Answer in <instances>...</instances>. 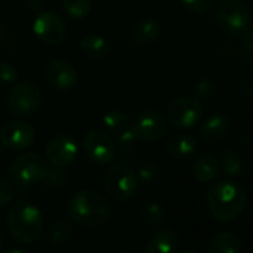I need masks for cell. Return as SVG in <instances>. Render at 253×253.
<instances>
[{
  "label": "cell",
  "mask_w": 253,
  "mask_h": 253,
  "mask_svg": "<svg viewBox=\"0 0 253 253\" xmlns=\"http://www.w3.org/2000/svg\"><path fill=\"white\" fill-rule=\"evenodd\" d=\"M169 122L166 115L158 110H145L139 113L130 124V130L137 140L157 142L167 133Z\"/></svg>",
  "instance_id": "obj_11"
},
{
  "label": "cell",
  "mask_w": 253,
  "mask_h": 253,
  "mask_svg": "<svg viewBox=\"0 0 253 253\" xmlns=\"http://www.w3.org/2000/svg\"><path fill=\"white\" fill-rule=\"evenodd\" d=\"M45 78L52 88L58 91H66L76 85L78 73L75 66L70 64L67 60L57 58L48 63L45 69Z\"/></svg>",
  "instance_id": "obj_14"
},
{
  "label": "cell",
  "mask_w": 253,
  "mask_h": 253,
  "mask_svg": "<svg viewBox=\"0 0 253 253\" xmlns=\"http://www.w3.org/2000/svg\"><path fill=\"white\" fill-rule=\"evenodd\" d=\"M229 128L231 121L225 113H213L203 122L200 128V136L206 143L216 145L226 137Z\"/></svg>",
  "instance_id": "obj_15"
},
{
  "label": "cell",
  "mask_w": 253,
  "mask_h": 253,
  "mask_svg": "<svg viewBox=\"0 0 253 253\" xmlns=\"http://www.w3.org/2000/svg\"><path fill=\"white\" fill-rule=\"evenodd\" d=\"M18 79V70L9 61H0V86L14 85Z\"/></svg>",
  "instance_id": "obj_30"
},
{
  "label": "cell",
  "mask_w": 253,
  "mask_h": 253,
  "mask_svg": "<svg viewBox=\"0 0 253 253\" xmlns=\"http://www.w3.org/2000/svg\"><path fill=\"white\" fill-rule=\"evenodd\" d=\"M2 246H3V237L0 235V249H2Z\"/></svg>",
  "instance_id": "obj_39"
},
{
  "label": "cell",
  "mask_w": 253,
  "mask_h": 253,
  "mask_svg": "<svg viewBox=\"0 0 253 253\" xmlns=\"http://www.w3.org/2000/svg\"><path fill=\"white\" fill-rule=\"evenodd\" d=\"M136 174H137V179H139L140 185L142 183L143 185H148V183H151L157 177L158 167H157V164L154 161H145L143 164H140V167L136 171Z\"/></svg>",
  "instance_id": "obj_31"
},
{
  "label": "cell",
  "mask_w": 253,
  "mask_h": 253,
  "mask_svg": "<svg viewBox=\"0 0 253 253\" xmlns=\"http://www.w3.org/2000/svg\"><path fill=\"white\" fill-rule=\"evenodd\" d=\"M41 100L42 94L39 86L32 81H24L11 88L6 97V106L14 116L29 118L38 112L41 107Z\"/></svg>",
  "instance_id": "obj_7"
},
{
  "label": "cell",
  "mask_w": 253,
  "mask_h": 253,
  "mask_svg": "<svg viewBox=\"0 0 253 253\" xmlns=\"http://www.w3.org/2000/svg\"><path fill=\"white\" fill-rule=\"evenodd\" d=\"M26 3H27V8L35 14H39V12L43 11V2H42V0H27Z\"/></svg>",
  "instance_id": "obj_35"
},
{
  "label": "cell",
  "mask_w": 253,
  "mask_h": 253,
  "mask_svg": "<svg viewBox=\"0 0 253 253\" xmlns=\"http://www.w3.org/2000/svg\"><path fill=\"white\" fill-rule=\"evenodd\" d=\"M5 33H6V30H5L3 24H2V23H0V41H2V39L5 38Z\"/></svg>",
  "instance_id": "obj_37"
},
{
  "label": "cell",
  "mask_w": 253,
  "mask_h": 253,
  "mask_svg": "<svg viewBox=\"0 0 253 253\" xmlns=\"http://www.w3.org/2000/svg\"><path fill=\"white\" fill-rule=\"evenodd\" d=\"M79 51L88 60L101 61V60H106L110 55L112 46L100 35H86L79 42Z\"/></svg>",
  "instance_id": "obj_19"
},
{
  "label": "cell",
  "mask_w": 253,
  "mask_h": 253,
  "mask_svg": "<svg viewBox=\"0 0 253 253\" xmlns=\"http://www.w3.org/2000/svg\"><path fill=\"white\" fill-rule=\"evenodd\" d=\"M214 23L226 35L237 36L250 24V9L241 0H220L214 9Z\"/></svg>",
  "instance_id": "obj_6"
},
{
  "label": "cell",
  "mask_w": 253,
  "mask_h": 253,
  "mask_svg": "<svg viewBox=\"0 0 253 253\" xmlns=\"http://www.w3.org/2000/svg\"><path fill=\"white\" fill-rule=\"evenodd\" d=\"M78 143L73 137L67 134H58L54 139H51L45 148V157L46 161L51 166L66 169L72 166L78 157Z\"/></svg>",
  "instance_id": "obj_13"
},
{
  "label": "cell",
  "mask_w": 253,
  "mask_h": 253,
  "mask_svg": "<svg viewBox=\"0 0 253 253\" xmlns=\"http://www.w3.org/2000/svg\"><path fill=\"white\" fill-rule=\"evenodd\" d=\"M70 219L84 226H100L110 217V204L104 195L92 189H82L72 195L67 203Z\"/></svg>",
  "instance_id": "obj_2"
},
{
  "label": "cell",
  "mask_w": 253,
  "mask_h": 253,
  "mask_svg": "<svg viewBox=\"0 0 253 253\" xmlns=\"http://www.w3.org/2000/svg\"><path fill=\"white\" fill-rule=\"evenodd\" d=\"M75 234V228L69 220H55L51 226H49V232H48V240L54 244V246H61L66 244Z\"/></svg>",
  "instance_id": "obj_25"
},
{
  "label": "cell",
  "mask_w": 253,
  "mask_h": 253,
  "mask_svg": "<svg viewBox=\"0 0 253 253\" xmlns=\"http://www.w3.org/2000/svg\"><path fill=\"white\" fill-rule=\"evenodd\" d=\"M240 43L246 51H252L253 52V26H247L240 35Z\"/></svg>",
  "instance_id": "obj_34"
},
{
  "label": "cell",
  "mask_w": 253,
  "mask_h": 253,
  "mask_svg": "<svg viewBox=\"0 0 253 253\" xmlns=\"http://www.w3.org/2000/svg\"><path fill=\"white\" fill-rule=\"evenodd\" d=\"M64 12L73 20H84L92 9L91 0H63Z\"/></svg>",
  "instance_id": "obj_27"
},
{
  "label": "cell",
  "mask_w": 253,
  "mask_h": 253,
  "mask_svg": "<svg viewBox=\"0 0 253 253\" xmlns=\"http://www.w3.org/2000/svg\"><path fill=\"white\" fill-rule=\"evenodd\" d=\"M6 223L11 237L21 244L38 241L45 229V217L41 209L30 201L14 204L8 213Z\"/></svg>",
  "instance_id": "obj_3"
},
{
  "label": "cell",
  "mask_w": 253,
  "mask_h": 253,
  "mask_svg": "<svg viewBox=\"0 0 253 253\" xmlns=\"http://www.w3.org/2000/svg\"><path fill=\"white\" fill-rule=\"evenodd\" d=\"M197 149V140L189 133H177L169 139L166 145V151L169 157L174 160H186Z\"/></svg>",
  "instance_id": "obj_21"
},
{
  "label": "cell",
  "mask_w": 253,
  "mask_h": 253,
  "mask_svg": "<svg viewBox=\"0 0 253 253\" xmlns=\"http://www.w3.org/2000/svg\"><path fill=\"white\" fill-rule=\"evenodd\" d=\"M113 140H115V158H118L121 164L128 166L130 163H134L137 160L139 155L137 139L130 128L118 134L116 139Z\"/></svg>",
  "instance_id": "obj_20"
},
{
  "label": "cell",
  "mask_w": 253,
  "mask_h": 253,
  "mask_svg": "<svg viewBox=\"0 0 253 253\" xmlns=\"http://www.w3.org/2000/svg\"><path fill=\"white\" fill-rule=\"evenodd\" d=\"M0 157H2V145H0Z\"/></svg>",
  "instance_id": "obj_40"
},
{
  "label": "cell",
  "mask_w": 253,
  "mask_h": 253,
  "mask_svg": "<svg viewBox=\"0 0 253 253\" xmlns=\"http://www.w3.org/2000/svg\"><path fill=\"white\" fill-rule=\"evenodd\" d=\"M3 253H29V252H26L24 249H20V247H14V249H6Z\"/></svg>",
  "instance_id": "obj_36"
},
{
  "label": "cell",
  "mask_w": 253,
  "mask_h": 253,
  "mask_svg": "<svg viewBox=\"0 0 253 253\" xmlns=\"http://www.w3.org/2000/svg\"><path fill=\"white\" fill-rule=\"evenodd\" d=\"M207 253H241V241L234 232H219L210 241Z\"/></svg>",
  "instance_id": "obj_24"
},
{
  "label": "cell",
  "mask_w": 253,
  "mask_h": 253,
  "mask_svg": "<svg viewBox=\"0 0 253 253\" xmlns=\"http://www.w3.org/2000/svg\"><path fill=\"white\" fill-rule=\"evenodd\" d=\"M86 160L95 166H107L115 160V140L104 130H91L82 142Z\"/></svg>",
  "instance_id": "obj_10"
},
{
  "label": "cell",
  "mask_w": 253,
  "mask_h": 253,
  "mask_svg": "<svg viewBox=\"0 0 253 253\" xmlns=\"http://www.w3.org/2000/svg\"><path fill=\"white\" fill-rule=\"evenodd\" d=\"M219 164L220 171L229 177H238L246 171V164L243 158L231 148H225L219 154Z\"/></svg>",
  "instance_id": "obj_23"
},
{
  "label": "cell",
  "mask_w": 253,
  "mask_h": 253,
  "mask_svg": "<svg viewBox=\"0 0 253 253\" xmlns=\"http://www.w3.org/2000/svg\"><path fill=\"white\" fill-rule=\"evenodd\" d=\"M42 183L49 189H60L67 183V173L61 167L51 166L42 180Z\"/></svg>",
  "instance_id": "obj_28"
},
{
  "label": "cell",
  "mask_w": 253,
  "mask_h": 253,
  "mask_svg": "<svg viewBox=\"0 0 253 253\" xmlns=\"http://www.w3.org/2000/svg\"><path fill=\"white\" fill-rule=\"evenodd\" d=\"M161 36V26L157 20L145 18L137 21L131 32V41L139 48H148L154 45Z\"/></svg>",
  "instance_id": "obj_18"
},
{
  "label": "cell",
  "mask_w": 253,
  "mask_h": 253,
  "mask_svg": "<svg viewBox=\"0 0 253 253\" xmlns=\"http://www.w3.org/2000/svg\"><path fill=\"white\" fill-rule=\"evenodd\" d=\"M140 216H142V220L148 226H160L166 219V211L160 203L148 201L142 206Z\"/></svg>",
  "instance_id": "obj_26"
},
{
  "label": "cell",
  "mask_w": 253,
  "mask_h": 253,
  "mask_svg": "<svg viewBox=\"0 0 253 253\" xmlns=\"http://www.w3.org/2000/svg\"><path fill=\"white\" fill-rule=\"evenodd\" d=\"M192 174L200 183H210L216 180L220 174L219 158L213 154H201L195 158L192 164Z\"/></svg>",
  "instance_id": "obj_17"
},
{
  "label": "cell",
  "mask_w": 253,
  "mask_h": 253,
  "mask_svg": "<svg viewBox=\"0 0 253 253\" xmlns=\"http://www.w3.org/2000/svg\"><path fill=\"white\" fill-rule=\"evenodd\" d=\"M14 186L3 177H0V207H6L14 201Z\"/></svg>",
  "instance_id": "obj_33"
},
{
  "label": "cell",
  "mask_w": 253,
  "mask_h": 253,
  "mask_svg": "<svg viewBox=\"0 0 253 253\" xmlns=\"http://www.w3.org/2000/svg\"><path fill=\"white\" fill-rule=\"evenodd\" d=\"M166 118L177 130L192 128L203 118V104L195 97H179L169 104Z\"/></svg>",
  "instance_id": "obj_8"
},
{
  "label": "cell",
  "mask_w": 253,
  "mask_h": 253,
  "mask_svg": "<svg viewBox=\"0 0 253 253\" xmlns=\"http://www.w3.org/2000/svg\"><path fill=\"white\" fill-rule=\"evenodd\" d=\"M182 253H200V252H197V250H194V249H188V250H185V252H182Z\"/></svg>",
  "instance_id": "obj_38"
},
{
  "label": "cell",
  "mask_w": 253,
  "mask_h": 253,
  "mask_svg": "<svg viewBox=\"0 0 253 253\" xmlns=\"http://www.w3.org/2000/svg\"><path fill=\"white\" fill-rule=\"evenodd\" d=\"M35 36L45 45H58L66 39L67 29L64 20L51 11H42L33 21Z\"/></svg>",
  "instance_id": "obj_12"
},
{
  "label": "cell",
  "mask_w": 253,
  "mask_h": 253,
  "mask_svg": "<svg viewBox=\"0 0 253 253\" xmlns=\"http://www.w3.org/2000/svg\"><path fill=\"white\" fill-rule=\"evenodd\" d=\"M103 185L107 194L118 201H126L133 198L140 188L136 171L130 166L121 163L112 164L106 169L103 174Z\"/></svg>",
  "instance_id": "obj_4"
},
{
  "label": "cell",
  "mask_w": 253,
  "mask_h": 253,
  "mask_svg": "<svg viewBox=\"0 0 253 253\" xmlns=\"http://www.w3.org/2000/svg\"><path fill=\"white\" fill-rule=\"evenodd\" d=\"M179 249V237L170 228H163L154 232L146 246L145 253H177Z\"/></svg>",
  "instance_id": "obj_16"
},
{
  "label": "cell",
  "mask_w": 253,
  "mask_h": 253,
  "mask_svg": "<svg viewBox=\"0 0 253 253\" xmlns=\"http://www.w3.org/2000/svg\"><path fill=\"white\" fill-rule=\"evenodd\" d=\"M180 3L192 14H204L214 6L216 0H180Z\"/></svg>",
  "instance_id": "obj_32"
},
{
  "label": "cell",
  "mask_w": 253,
  "mask_h": 253,
  "mask_svg": "<svg viewBox=\"0 0 253 253\" xmlns=\"http://www.w3.org/2000/svg\"><path fill=\"white\" fill-rule=\"evenodd\" d=\"M216 92V82L210 78H203L197 82L194 88V97L200 101H206L213 98Z\"/></svg>",
  "instance_id": "obj_29"
},
{
  "label": "cell",
  "mask_w": 253,
  "mask_h": 253,
  "mask_svg": "<svg viewBox=\"0 0 253 253\" xmlns=\"http://www.w3.org/2000/svg\"><path fill=\"white\" fill-rule=\"evenodd\" d=\"M115 253H128V252H115Z\"/></svg>",
  "instance_id": "obj_41"
},
{
  "label": "cell",
  "mask_w": 253,
  "mask_h": 253,
  "mask_svg": "<svg viewBox=\"0 0 253 253\" xmlns=\"http://www.w3.org/2000/svg\"><path fill=\"white\" fill-rule=\"evenodd\" d=\"M130 124H131L130 115L125 110H121V109H112L103 116L104 131L109 133L110 136H115V137L118 134L124 133L125 130H128Z\"/></svg>",
  "instance_id": "obj_22"
},
{
  "label": "cell",
  "mask_w": 253,
  "mask_h": 253,
  "mask_svg": "<svg viewBox=\"0 0 253 253\" xmlns=\"http://www.w3.org/2000/svg\"><path fill=\"white\" fill-rule=\"evenodd\" d=\"M36 142V128L27 121L18 118L8 121L0 128V145L9 151H26Z\"/></svg>",
  "instance_id": "obj_9"
},
{
  "label": "cell",
  "mask_w": 253,
  "mask_h": 253,
  "mask_svg": "<svg viewBox=\"0 0 253 253\" xmlns=\"http://www.w3.org/2000/svg\"><path fill=\"white\" fill-rule=\"evenodd\" d=\"M49 169L48 161L35 152H26L18 155L9 167V177L15 185L29 188L36 183H42Z\"/></svg>",
  "instance_id": "obj_5"
},
{
  "label": "cell",
  "mask_w": 253,
  "mask_h": 253,
  "mask_svg": "<svg viewBox=\"0 0 253 253\" xmlns=\"http://www.w3.org/2000/svg\"><path fill=\"white\" fill-rule=\"evenodd\" d=\"M210 214L219 222H232L246 209L247 195L244 188L234 180L225 179L213 183L206 192Z\"/></svg>",
  "instance_id": "obj_1"
}]
</instances>
